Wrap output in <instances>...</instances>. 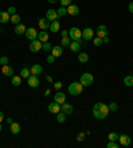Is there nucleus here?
<instances>
[{
	"mask_svg": "<svg viewBox=\"0 0 133 148\" xmlns=\"http://www.w3.org/2000/svg\"><path fill=\"white\" fill-rule=\"evenodd\" d=\"M93 80H95V77H93L92 73H89V72L83 73V75L80 76V83H81L84 87L92 86V84H93Z\"/></svg>",
	"mask_w": 133,
	"mask_h": 148,
	"instance_id": "20e7f679",
	"label": "nucleus"
},
{
	"mask_svg": "<svg viewBox=\"0 0 133 148\" xmlns=\"http://www.w3.org/2000/svg\"><path fill=\"white\" fill-rule=\"evenodd\" d=\"M65 119H67V115H65L64 112H61V111H60V112H57V114H56V120H57L59 123H64Z\"/></svg>",
	"mask_w": 133,
	"mask_h": 148,
	"instance_id": "7c9ffc66",
	"label": "nucleus"
},
{
	"mask_svg": "<svg viewBox=\"0 0 133 148\" xmlns=\"http://www.w3.org/2000/svg\"><path fill=\"white\" fill-rule=\"evenodd\" d=\"M59 1L61 4V7H68V5L72 4V0H59Z\"/></svg>",
	"mask_w": 133,
	"mask_h": 148,
	"instance_id": "e433bc0d",
	"label": "nucleus"
},
{
	"mask_svg": "<svg viewBox=\"0 0 133 148\" xmlns=\"http://www.w3.org/2000/svg\"><path fill=\"white\" fill-rule=\"evenodd\" d=\"M51 52L55 58H60V56L63 55V47L61 45H55V47H52Z\"/></svg>",
	"mask_w": 133,
	"mask_h": 148,
	"instance_id": "aec40b11",
	"label": "nucleus"
},
{
	"mask_svg": "<svg viewBox=\"0 0 133 148\" xmlns=\"http://www.w3.org/2000/svg\"><path fill=\"white\" fill-rule=\"evenodd\" d=\"M11 23H12V24H15V25H17V24H20V21H21V17L19 16V15H11Z\"/></svg>",
	"mask_w": 133,
	"mask_h": 148,
	"instance_id": "c85d7f7f",
	"label": "nucleus"
},
{
	"mask_svg": "<svg viewBox=\"0 0 133 148\" xmlns=\"http://www.w3.org/2000/svg\"><path fill=\"white\" fill-rule=\"evenodd\" d=\"M25 31H27V27L24 24H17V25H15V29H14V32L16 35H23V34H25Z\"/></svg>",
	"mask_w": 133,
	"mask_h": 148,
	"instance_id": "412c9836",
	"label": "nucleus"
},
{
	"mask_svg": "<svg viewBox=\"0 0 133 148\" xmlns=\"http://www.w3.org/2000/svg\"><path fill=\"white\" fill-rule=\"evenodd\" d=\"M119 141L123 147H128V145H130V143H132V139H130L128 135H120Z\"/></svg>",
	"mask_w": 133,
	"mask_h": 148,
	"instance_id": "9b49d317",
	"label": "nucleus"
},
{
	"mask_svg": "<svg viewBox=\"0 0 133 148\" xmlns=\"http://www.w3.org/2000/svg\"><path fill=\"white\" fill-rule=\"evenodd\" d=\"M48 1H49V3H51V4H55L56 1H59V0H48Z\"/></svg>",
	"mask_w": 133,
	"mask_h": 148,
	"instance_id": "603ef678",
	"label": "nucleus"
},
{
	"mask_svg": "<svg viewBox=\"0 0 133 148\" xmlns=\"http://www.w3.org/2000/svg\"><path fill=\"white\" fill-rule=\"evenodd\" d=\"M56 11H57L59 17H63V16H65V15L68 14V11H67V7H60L59 10H56Z\"/></svg>",
	"mask_w": 133,
	"mask_h": 148,
	"instance_id": "72a5a7b5",
	"label": "nucleus"
},
{
	"mask_svg": "<svg viewBox=\"0 0 133 148\" xmlns=\"http://www.w3.org/2000/svg\"><path fill=\"white\" fill-rule=\"evenodd\" d=\"M11 20V15L8 14L7 11H0V23L1 24H5Z\"/></svg>",
	"mask_w": 133,
	"mask_h": 148,
	"instance_id": "dca6fc26",
	"label": "nucleus"
},
{
	"mask_svg": "<svg viewBox=\"0 0 133 148\" xmlns=\"http://www.w3.org/2000/svg\"><path fill=\"white\" fill-rule=\"evenodd\" d=\"M128 8H129L130 14H133V1H130V3H129V5H128Z\"/></svg>",
	"mask_w": 133,
	"mask_h": 148,
	"instance_id": "a18cd8bd",
	"label": "nucleus"
},
{
	"mask_svg": "<svg viewBox=\"0 0 133 148\" xmlns=\"http://www.w3.org/2000/svg\"><path fill=\"white\" fill-rule=\"evenodd\" d=\"M3 119H4V115H3V112H1V111H0V123H1V121H3Z\"/></svg>",
	"mask_w": 133,
	"mask_h": 148,
	"instance_id": "09e8293b",
	"label": "nucleus"
},
{
	"mask_svg": "<svg viewBox=\"0 0 133 148\" xmlns=\"http://www.w3.org/2000/svg\"><path fill=\"white\" fill-rule=\"evenodd\" d=\"M102 41H104V43H109V38H108V36H105V38L102 39Z\"/></svg>",
	"mask_w": 133,
	"mask_h": 148,
	"instance_id": "de8ad7c7",
	"label": "nucleus"
},
{
	"mask_svg": "<svg viewBox=\"0 0 133 148\" xmlns=\"http://www.w3.org/2000/svg\"><path fill=\"white\" fill-rule=\"evenodd\" d=\"M68 36L71 38V40H75V41H78V43H81L83 31L80 29V28H77V27H72L71 29L68 31Z\"/></svg>",
	"mask_w": 133,
	"mask_h": 148,
	"instance_id": "7ed1b4c3",
	"label": "nucleus"
},
{
	"mask_svg": "<svg viewBox=\"0 0 133 148\" xmlns=\"http://www.w3.org/2000/svg\"><path fill=\"white\" fill-rule=\"evenodd\" d=\"M92 111H93V116H95L96 119H99V120H104V119L108 116V114H109V108L104 103H96L95 106H93Z\"/></svg>",
	"mask_w": 133,
	"mask_h": 148,
	"instance_id": "f257e3e1",
	"label": "nucleus"
},
{
	"mask_svg": "<svg viewBox=\"0 0 133 148\" xmlns=\"http://www.w3.org/2000/svg\"><path fill=\"white\" fill-rule=\"evenodd\" d=\"M61 87H63V83H61V82H56V83H53V88H55V90H60Z\"/></svg>",
	"mask_w": 133,
	"mask_h": 148,
	"instance_id": "79ce46f5",
	"label": "nucleus"
},
{
	"mask_svg": "<svg viewBox=\"0 0 133 148\" xmlns=\"http://www.w3.org/2000/svg\"><path fill=\"white\" fill-rule=\"evenodd\" d=\"M38 39L41 43H45V41H48V39H49V35H48L47 31H43V29H41V32H39V35H38Z\"/></svg>",
	"mask_w": 133,
	"mask_h": 148,
	"instance_id": "b1692460",
	"label": "nucleus"
},
{
	"mask_svg": "<svg viewBox=\"0 0 133 148\" xmlns=\"http://www.w3.org/2000/svg\"><path fill=\"white\" fill-rule=\"evenodd\" d=\"M7 123H8V124H10V125H11V124L14 123V120H12V119H11V117H8V119H7Z\"/></svg>",
	"mask_w": 133,
	"mask_h": 148,
	"instance_id": "8fccbe9b",
	"label": "nucleus"
},
{
	"mask_svg": "<svg viewBox=\"0 0 133 148\" xmlns=\"http://www.w3.org/2000/svg\"><path fill=\"white\" fill-rule=\"evenodd\" d=\"M124 84L126 87H133V76L132 75H128L124 77Z\"/></svg>",
	"mask_w": 133,
	"mask_h": 148,
	"instance_id": "c756f323",
	"label": "nucleus"
},
{
	"mask_svg": "<svg viewBox=\"0 0 133 148\" xmlns=\"http://www.w3.org/2000/svg\"><path fill=\"white\" fill-rule=\"evenodd\" d=\"M53 99H55L56 103H59L60 106H61V104L65 101V99H67V97H65V93L64 92H56V95L53 96Z\"/></svg>",
	"mask_w": 133,
	"mask_h": 148,
	"instance_id": "6ab92c4d",
	"label": "nucleus"
},
{
	"mask_svg": "<svg viewBox=\"0 0 133 148\" xmlns=\"http://www.w3.org/2000/svg\"><path fill=\"white\" fill-rule=\"evenodd\" d=\"M45 19L48 21H55L59 19V15H57V11L56 10H48L47 14H45Z\"/></svg>",
	"mask_w": 133,
	"mask_h": 148,
	"instance_id": "6e6552de",
	"label": "nucleus"
},
{
	"mask_svg": "<svg viewBox=\"0 0 133 148\" xmlns=\"http://www.w3.org/2000/svg\"><path fill=\"white\" fill-rule=\"evenodd\" d=\"M48 111L51 112V114H57V112H60L61 111V106L59 103H56V101H53V103L48 104Z\"/></svg>",
	"mask_w": 133,
	"mask_h": 148,
	"instance_id": "9d476101",
	"label": "nucleus"
},
{
	"mask_svg": "<svg viewBox=\"0 0 133 148\" xmlns=\"http://www.w3.org/2000/svg\"><path fill=\"white\" fill-rule=\"evenodd\" d=\"M69 48H71L72 52H80V48H81V44L78 43V41H75V40H72L71 41V44H69Z\"/></svg>",
	"mask_w": 133,
	"mask_h": 148,
	"instance_id": "4be33fe9",
	"label": "nucleus"
},
{
	"mask_svg": "<svg viewBox=\"0 0 133 148\" xmlns=\"http://www.w3.org/2000/svg\"><path fill=\"white\" fill-rule=\"evenodd\" d=\"M29 69H31V75L39 76V75H41V73H43V66H41V64H33V66H32Z\"/></svg>",
	"mask_w": 133,
	"mask_h": 148,
	"instance_id": "4468645a",
	"label": "nucleus"
},
{
	"mask_svg": "<svg viewBox=\"0 0 133 148\" xmlns=\"http://www.w3.org/2000/svg\"><path fill=\"white\" fill-rule=\"evenodd\" d=\"M93 35H95V31H93L92 28H85V29H83V39L84 40H92L93 39Z\"/></svg>",
	"mask_w": 133,
	"mask_h": 148,
	"instance_id": "1a4fd4ad",
	"label": "nucleus"
},
{
	"mask_svg": "<svg viewBox=\"0 0 133 148\" xmlns=\"http://www.w3.org/2000/svg\"><path fill=\"white\" fill-rule=\"evenodd\" d=\"M96 34H97V36H99V38L104 39L105 36H108V29H106L105 25H99V27H97Z\"/></svg>",
	"mask_w": 133,
	"mask_h": 148,
	"instance_id": "2eb2a0df",
	"label": "nucleus"
},
{
	"mask_svg": "<svg viewBox=\"0 0 133 148\" xmlns=\"http://www.w3.org/2000/svg\"><path fill=\"white\" fill-rule=\"evenodd\" d=\"M102 43H104V41H102V39H101V38H99V36H97L96 39H93V44H95L96 47H100V45H101Z\"/></svg>",
	"mask_w": 133,
	"mask_h": 148,
	"instance_id": "f704fd0d",
	"label": "nucleus"
},
{
	"mask_svg": "<svg viewBox=\"0 0 133 148\" xmlns=\"http://www.w3.org/2000/svg\"><path fill=\"white\" fill-rule=\"evenodd\" d=\"M55 60H56V58H55L53 55H52V53H51V55H48V56H47V62L49 63V64H52V63H55Z\"/></svg>",
	"mask_w": 133,
	"mask_h": 148,
	"instance_id": "58836bf2",
	"label": "nucleus"
},
{
	"mask_svg": "<svg viewBox=\"0 0 133 148\" xmlns=\"http://www.w3.org/2000/svg\"><path fill=\"white\" fill-rule=\"evenodd\" d=\"M61 36H63V38L68 36V31H67V29H63V31H61Z\"/></svg>",
	"mask_w": 133,
	"mask_h": 148,
	"instance_id": "49530a36",
	"label": "nucleus"
},
{
	"mask_svg": "<svg viewBox=\"0 0 133 148\" xmlns=\"http://www.w3.org/2000/svg\"><path fill=\"white\" fill-rule=\"evenodd\" d=\"M108 108H109V111H112V112L117 111V103H110L109 106H108Z\"/></svg>",
	"mask_w": 133,
	"mask_h": 148,
	"instance_id": "ea45409f",
	"label": "nucleus"
},
{
	"mask_svg": "<svg viewBox=\"0 0 133 148\" xmlns=\"http://www.w3.org/2000/svg\"><path fill=\"white\" fill-rule=\"evenodd\" d=\"M20 76H21V77H24V79H28V77L31 76V69L28 68V67H24V68H21Z\"/></svg>",
	"mask_w": 133,
	"mask_h": 148,
	"instance_id": "cd10ccee",
	"label": "nucleus"
},
{
	"mask_svg": "<svg viewBox=\"0 0 133 148\" xmlns=\"http://www.w3.org/2000/svg\"><path fill=\"white\" fill-rule=\"evenodd\" d=\"M106 147H108V148H119V144H117L116 141H110L109 140V143L106 144Z\"/></svg>",
	"mask_w": 133,
	"mask_h": 148,
	"instance_id": "4c0bfd02",
	"label": "nucleus"
},
{
	"mask_svg": "<svg viewBox=\"0 0 133 148\" xmlns=\"http://www.w3.org/2000/svg\"><path fill=\"white\" fill-rule=\"evenodd\" d=\"M0 64H3V66L8 64V58L7 56H1V58H0Z\"/></svg>",
	"mask_w": 133,
	"mask_h": 148,
	"instance_id": "a19ab883",
	"label": "nucleus"
},
{
	"mask_svg": "<svg viewBox=\"0 0 133 148\" xmlns=\"http://www.w3.org/2000/svg\"><path fill=\"white\" fill-rule=\"evenodd\" d=\"M67 11H68V15H71V16H76V15H78V12H80V10H78V7L76 4L68 5V7H67Z\"/></svg>",
	"mask_w": 133,
	"mask_h": 148,
	"instance_id": "f3484780",
	"label": "nucleus"
},
{
	"mask_svg": "<svg viewBox=\"0 0 133 148\" xmlns=\"http://www.w3.org/2000/svg\"><path fill=\"white\" fill-rule=\"evenodd\" d=\"M71 38H69V36H65V38H63L61 39V41H60V43H61V47H69V44H71Z\"/></svg>",
	"mask_w": 133,
	"mask_h": 148,
	"instance_id": "2f4dec72",
	"label": "nucleus"
},
{
	"mask_svg": "<svg viewBox=\"0 0 133 148\" xmlns=\"http://www.w3.org/2000/svg\"><path fill=\"white\" fill-rule=\"evenodd\" d=\"M43 49H44L45 52L51 51V49H52V45H51V43H48V41H45V43H43Z\"/></svg>",
	"mask_w": 133,
	"mask_h": 148,
	"instance_id": "c9c22d12",
	"label": "nucleus"
},
{
	"mask_svg": "<svg viewBox=\"0 0 133 148\" xmlns=\"http://www.w3.org/2000/svg\"><path fill=\"white\" fill-rule=\"evenodd\" d=\"M84 136H85V134H80L77 136V140L78 141H83V140H84Z\"/></svg>",
	"mask_w": 133,
	"mask_h": 148,
	"instance_id": "c03bdc74",
	"label": "nucleus"
},
{
	"mask_svg": "<svg viewBox=\"0 0 133 148\" xmlns=\"http://www.w3.org/2000/svg\"><path fill=\"white\" fill-rule=\"evenodd\" d=\"M49 31L51 32H59L60 31V21L55 20V21H51V25H49Z\"/></svg>",
	"mask_w": 133,
	"mask_h": 148,
	"instance_id": "5701e85b",
	"label": "nucleus"
},
{
	"mask_svg": "<svg viewBox=\"0 0 133 148\" xmlns=\"http://www.w3.org/2000/svg\"><path fill=\"white\" fill-rule=\"evenodd\" d=\"M47 80H48V82H49V83H52V82H53V79H52L51 76H47Z\"/></svg>",
	"mask_w": 133,
	"mask_h": 148,
	"instance_id": "3c124183",
	"label": "nucleus"
},
{
	"mask_svg": "<svg viewBox=\"0 0 133 148\" xmlns=\"http://www.w3.org/2000/svg\"><path fill=\"white\" fill-rule=\"evenodd\" d=\"M83 88H84V86H83L80 82L78 83L73 82L68 86V93L72 95V96H77V95H80V93L83 92Z\"/></svg>",
	"mask_w": 133,
	"mask_h": 148,
	"instance_id": "f03ea898",
	"label": "nucleus"
},
{
	"mask_svg": "<svg viewBox=\"0 0 133 148\" xmlns=\"http://www.w3.org/2000/svg\"><path fill=\"white\" fill-rule=\"evenodd\" d=\"M38 35L39 32L35 29V28H27V31H25V38L28 39V40H36L38 39Z\"/></svg>",
	"mask_w": 133,
	"mask_h": 148,
	"instance_id": "0eeeda50",
	"label": "nucleus"
},
{
	"mask_svg": "<svg viewBox=\"0 0 133 148\" xmlns=\"http://www.w3.org/2000/svg\"><path fill=\"white\" fill-rule=\"evenodd\" d=\"M27 83H28V86L31 87V88H38L39 84H40L39 76H36V75H31V76H29V77L27 79Z\"/></svg>",
	"mask_w": 133,
	"mask_h": 148,
	"instance_id": "423d86ee",
	"label": "nucleus"
},
{
	"mask_svg": "<svg viewBox=\"0 0 133 148\" xmlns=\"http://www.w3.org/2000/svg\"><path fill=\"white\" fill-rule=\"evenodd\" d=\"M61 112H64L65 115H71L72 112H73V107H72V104L64 101V103L61 104Z\"/></svg>",
	"mask_w": 133,
	"mask_h": 148,
	"instance_id": "ddd939ff",
	"label": "nucleus"
},
{
	"mask_svg": "<svg viewBox=\"0 0 133 148\" xmlns=\"http://www.w3.org/2000/svg\"><path fill=\"white\" fill-rule=\"evenodd\" d=\"M1 130H3V127H1V123H0V131H1Z\"/></svg>",
	"mask_w": 133,
	"mask_h": 148,
	"instance_id": "5fc2aeb1",
	"label": "nucleus"
},
{
	"mask_svg": "<svg viewBox=\"0 0 133 148\" xmlns=\"http://www.w3.org/2000/svg\"><path fill=\"white\" fill-rule=\"evenodd\" d=\"M40 49H43V43H41L39 39H36V40H32V43L29 44V51L31 52H39Z\"/></svg>",
	"mask_w": 133,
	"mask_h": 148,
	"instance_id": "39448f33",
	"label": "nucleus"
},
{
	"mask_svg": "<svg viewBox=\"0 0 133 148\" xmlns=\"http://www.w3.org/2000/svg\"><path fill=\"white\" fill-rule=\"evenodd\" d=\"M119 138H120V135L116 134V132H110V134L108 135V139H109L110 141H119Z\"/></svg>",
	"mask_w": 133,
	"mask_h": 148,
	"instance_id": "473e14b6",
	"label": "nucleus"
},
{
	"mask_svg": "<svg viewBox=\"0 0 133 148\" xmlns=\"http://www.w3.org/2000/svg\"><path fill=\"white\" fill-rule=\"evenodd\" d=\"M7 12H8L10 15H15V14H16V8H15V7H10V8L7 10Z\"/></svg>",
	"mask_w": 133,
	"mask_h": 148,
	"instance_id": "37998d69",
	"label": "nucleus"
},
{
	"mask_svg": "<svg viewBox=\"0 0 133 148\" xmlns=\"http://www.w3.org/2000/svg\"><path fill=\"white\" fill-rule=\"evenodd\" d=\"M77 59H78V62L80 63L85 64V63H88V60H89V55L85 53V52H81V53H78L77 55Z\"/></svg>",
	"mask_w": 133,
	"mask_h": 148,
	"instance_id": "393cba45",
	"label": "nucleus"
},
{
	"mask_svg": "<svg viewBox=\"0 0 133 148\" xmlns=\"http://www.w3.org/2000/svg\"><path fill=\"white\" fill-rule=\"evenodd\" d=\"M1 73H3L4 76L12 77V76H14V68H12L11 66H8V64H5V66L1 67Z\"/></svg>",
	"mask_w": 133,
	"mask_h": 148,
	"instance_id": "f8f14e48",
	"label": "nucleus"
},
{
	"mask_svg": "<svg viewBox=\"0 0 133 148\" xmlns=\"http://www.w3.org/2000/svg\"><path fill=\"white\" fill-rule=\"evenodd\" d=\"M21 77L20 75H14L12 76V79H11V82H12V86H15V87H19V86H21Z\"/></svg>",
	"mask_w": 133,
	"mask_h": 148,
	"instance_id": "a878e982",
	"label": "nucleus"
},
{
	"mask_svg": "<svg viewBox=\"0 0 133 148\" xmlns=\"http://www.w3.org/2000/svg\"><path fill=\"white\" fill-rule=\"evenodd\" d=\"M49 92H51V90H45V96H47V95H49Z\"/></svg>",
	"mask_w": 133,
	"mask_h": 148,
	"instance_id": "864d4df0",
	"label": "nucleus"
},
{
	"mask_svg": "<svg viewBox=\"0 0 133 148\" xmlns=\"http://www.w3.org/2000/svg\"><path fill=\"white\" fill-rule=\"evenodd\" d=\"M49 25H51V23L47 20V19H39V27H40V29H43V31H47V29H49Z\"/></svg>",
	"mask_w": 133,
	"mask_h": 148,
	"instance_id": "a211bd4d",
	"label": "nucleus"
},
{
	"mask_svg": "<svg viewBox=\"0 0 133 148\" xmlns=\"http://www.w3.org/2000/svg\"><path fill=\"white\" fill-rule=\"evenodd\" d=\"M20 130H21V128H20V124H19V123H15V121H14V123L11 124V134L17 135L19 132H20Z\"/></svg>",
	"mask_w": 133,
	"mask_h": 148,
	"instance_id": "bb28decb",
	"label": "nucleus"
}]
</instances>
